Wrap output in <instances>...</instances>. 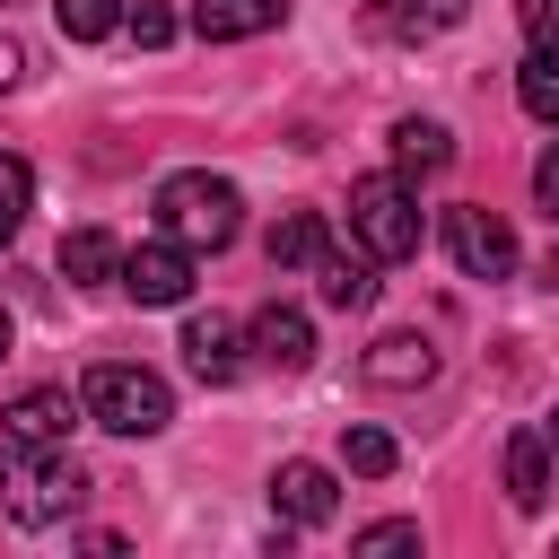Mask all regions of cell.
Listing matches in <instances>:
<instances>
[{"mask_svg": "<svg viewBox=\"0 0 559 559\" xmlns=\"http://www.w3.org/2000/svg\"><path fill=\"white\" fill-rule=\"evenodd\" d=\"M0 437H35V445H70V393L61 384H35L0 411Z\"/></svg>", "mask_w": 559, "mask_h": 559, "instance_id": "11", "label": "cell"}, {"mask_svg": "<svg viewBox=\"0 0 559 559\" xmlns=\"http://www.w3.org/2000/svg\"><path fill=\"white\" fill-rule=\"evenodd\" d=\"M542 437H550V445H559V419H550V428H542Z\"/></svg>", "mask_w": 559, "mask_h": 559, "instance_id": "28", "label": "cell"}, {"mask_svg": "<svg viewBox=\"0 0 559 559\" xmlns=\"http://www.w3.org/2000/svg\"><path fill=\"white\" fill-rule=\"evenodd\" d=\"M87 498L79 463L61 445H35V437H0V507L17 524H61L70 507Z\"/></svg>", "mask_w": 559, "mask_h": 559, "instance_id": "1", "label": "cell"}, {"mask_svg": "<svg viewBox=\"0 0 559 559\" xmlns=\"http://www.w3.org/2000/svg\"><path fill=\"white\" fill-rule=\"evenodd\" d=\"M183 367H192L201 384H236V367H245L236 323H227V314H192V323H183Z\"/></svg>", "mask_w": 559, "mask_h": 559, "instance_id": "8", "label": "cell"}, {"mask_svg": "<svg viewBox=\"0 0 559 559\" xmlns=\"http://www.w3.org/2000/svg\"><path fill=\"white\" fill-rule=\"evenodd\" d=\"M122 26H131L148 52H157V44H175V9H166V0H131V9H122Z\"/></svg>", "mask_w": 559, "mask_h": 559, "instance_id": "22", "label": "cell"}, {"mask_svg": "<svg viewBox=\"0 0 559 559\" xmlns=\"http://www.w3.org/2000/svg\"><path fill=\"white\" fill-rule=\"evenodd\" d=\"M61 271H70V288H105V280H122V245L105 227H70L61 236Z\"/></svg>", "mask_w": 559, "mask_h": 559, "instance_id": "15", "label": "cell"}, {"mask_svg": "<svg viewBox=\"0 0 559 559\" xmlns=\"http://www.w3.org/2000/svg\"><path fill=\"white\" fill-rule=\"evenodd\" d=\"M122 288H131L140 306H183V297H192V245H175V236L131 245V253H122Z\"/></svg>", "mask_w": 559, "mask_h": 559, "instance_id": "6", "label": "cell"}, {"mask_svg": "<svg viewBox=\"0 0 559 559\" xmlns=\"http://www.w3.org/2000/svg\"><path fill=\"white\" fill-rule=\"evenodd\" d=\"M79 411L96 428H114V437H157L175 419V393H166V376L131 367V358H96L87 384H79Z\"/></svg>", "mask_w": 559, "mask_h": 559, "instance_id": "2", "label": "cell"}, {"mask_svg": "<svg viewBox=\"0 0 559 559\" xmlns=\"http://www.w3.org/2000/svg\"><path fill=\"white\" fill-rule=\"evenodd\" d=\"M253 358H262V367H288V376H297V367L314 358V323H306L297 306H262V314H253Z\"/></svg>", "mask_w": 559, "mask_h": 559, "instance_id": "9", "label": "cell"}, {"mask_svg": "<svg viewBox=\"0 0 559 559\" xmlns=\"http://www.w3.org/2000/svg\"><path fill=\"white\" fill-rule=\"evenodd\" d=\"M52 17H61L70 44H105L122 26V0H52Z\"/></svg>", "mask_w": 559, "mask_h": 559, "instance_id": "19", "label": "cell"}, {"mask_svg": "<svg viewBox=\"0 0 559 559\" xmlns=\"http://www.w3.org/2000/svg\"><path fill=\"white\" fill-rule=\"evenodd\" d=\"M314 288H323V306L332 314H358V306H376V262L367 253H314Z\"/></svg>", "mask_w": 559, "mask_h": 559, "instance_id": "13", "label": "cell"}, {"mask_svg": "<svg viewBox=\"0 0 559 559\" xmlns=\"http://www.w3.org/2000/svg\"><path fill=\"white\" fill-rule=\"evenodd\" d=\"M341 463H349V472H367V480H384V472L402 463V445H393L384 428H349V437H341Z\"/></svg>", "mask_w": 559, "mask_h": 559, "instance_id": "21", "label": "cell"}, {"mask_svg": "<svg viewBox=\"0 0 559 559\" xmlns=\"http://www.w3.org/2000/svg\"><path fill=\"white\" fill-rule=\"evenodd\" d=\"M157 227L175 236V245H192V253H218V245H236V227H245V201H236V183L227 175H166L157 183Z\"/></svg>", "mask_w": 559, "mask_h": 559, "instance_id": "3", "label": "cell"}, {"mask_svg": "<svg viewBox=\"0 0 559 559\" xmlns=\"http://www.w3.org/2000/svg\"><path fill=\"white\" fill-rule=\"evenodd\" d=\"M262 253H271V271H314V253H323V218H314V210H280L271 236H262Z\"/></svg>", "mask_w": 559, "mask_h": 559, "instance_id": "17", "label": "cell"}, {"mask_svg": "<svg viewBox=\"0 0 559 559\" xmlns=\"http://www.w3.org/2000/svg\"><path fill=\"white\" fill-rule=\"evenodd\" d=\"M349 550H419V524H402V515H393V524H367Z\"/></svg>", "mask_w": 559, "mask_h": 559, "instance_id": "24", "label": "cell"}, {"mask_svg": "<svg viewBox=\"0 0 559 559\" xmlns=\"http://www.w3.org/2000/svg\"><path fill=\"white\" fill-rule=\"evenodd\" d=\"M17 70H26V44H17V35H0V87H17Z\"/></svg>", "mask_w": 559, "mask_h": 559, "instance_id": "26", "label": "cell"}, {"mask_svg": "<svg viewBox=\"0 0 559 559\" xmlns=\"http://www.w3.org/2000/svg\"><path fill=\"white\" fill-rule=\"evenodd\" d=\"M437 376V349L419 341V332H384L376 349H367V384H384V393H411V384H428Z\"/></svg>", "mask_w": 559, "mask_h": 559, "instance_id": "10", "label": "cell"}, {"mask_svg": "<svg viewBox=\"0 0 559 559\" xmlns=\"http://www.w3.org/2000/svg\"><path fill=\"white\" fill-rule=\"evenodd\" d=\"M507 498H515L524 515L550 498V437H542V428H515V437H507Z\"/></svg>", "mask_w": 559, "mask_h": 559, "instance_id": "14", "label": "cell"}, {"mask_svg": "<svg viewBox=\"0 0 559 559\" xmlns=\"http://www.w3.org/2000/svg\"><path fill=\"white\" fill-rule=\"evenodd\" d=\"M393 166H402V175H445V166H454V140H445V122H419V114H402V122H393Z\"/></svg>", "mask_w": 559, "mask_h": 559, "instance_id": "16", "label": "cell"}, {"mask_svg": "<svg viewBox=\"0 0 559 559\" xmlns=\"http://www.w3.org/2000/svg\"><path fill=\"white\" fill-rule=\"evenodd\" d=\"M271 507H280V524H332L341 515V480L323 463H280L271 472Z\"/></svg>", "mask_w": 559, "mask_h": 559, "instance_id": "7", "label": "cell"}, {"mask_svg": "<svg viewBox=\"0 0 559 559\" xmlns=\"http://www.w3.org/2000/svg\"><path fill=\"white\" fill-rule=\"evenodd\" d=\"M445 253H454L463 280H507V271H515V236H507V218L480 210V201L445 210Z\"/></svg>", "mask_w": 559, "mask_h": 559, "instance_id": "5", "label": "cell"}, {"mask_svg": "<svg viewBox=\"0 0 559 559\" xmlns=\"http://www.w3.org/2000/svg\"><path fill=\"white\" fill-rule=\"evenodd\" d=\"M349 236H358L367 262H411L419 253V201H411V183L402 175L349 183Z\"/></svg>", "mask_w": 559, "mask_h": 559, "instance_id": "4", "label": "cell"}, {"mask_svg": "<svg viewBox=\"0 0 559 559\" xmlns=\"http://www.w3.org/2000/svg\"><path fill=\"white\" fill-rule=\"evenodd\" d=\"M515 105H524L533 122H559V52H533V61H524V79H515Z\"/></svg>", "mask_w": 559, "mask_h": 559, "instance_id": "18", "label": "cell"}, {"mask_svg": "<svg viewBox=\"0 0 559 559\" xmlns=\"http://www.w3.org/2000/svg\"><path fill=\"white\" fill-rule=\"evenodd\" d=\"M288 17V0H192V26L210 44H245V35H271Z\"/></svg>", "mask_w": 559, "mask_h": 559, "instance_id": "12", "label": "cell"}, {"mask_svg": "<svg viewBox=\"0 0 559 559\" xmlns=\"http://www.w3.org/2000/svg\"><path fill=\"white\" fill-rule=\"evenodd\" d=\"M9 341H17V332H9V306H0V358H9Z\"/></svg>", "mask_w": 559, "mask_h": 559, "instance_id": "27", "label": "cell"}, {"mask_svg": "<svg viewBox=\"0 0 559 559\" xmlns=\"http://www.w3.org/2000/svg\"><path fill=\"white\" fill-rule=\"evenodd\" d=\"M26 210H35V166L0 148V245H9L17 227H26Z\"/></svg>", "mask_w": 559, "mask_h": 559, "instance_id": "20", "label": "cell"}, {"mask_svg": "<svg viewBox=\"0 0 559 559\" xmlns=\"http://www.w3.org/2000/svg\"><path fill=\"white\" fill-rule=\"evenodd\" d=\"M533 201L559 218V140H550V148H542V166H533Z\"/></svg>", "mask_w": 559, "mask_h": 559, "instance_id": "25", "label": "cell"}, {"mask_svg": "<svg viewBox=\"0 0 559 559\" xmlns=\"http://www.w3.org/2000/svg\"><path fill=\"white\" fill-rule=\"evenodd\" d=\"M515 26L533 52H559V0H515Z\"/></svg>", "mask_w": 559, "mask_h": 559, "instance_id": "23", "label": "cell"}]
</instances>
